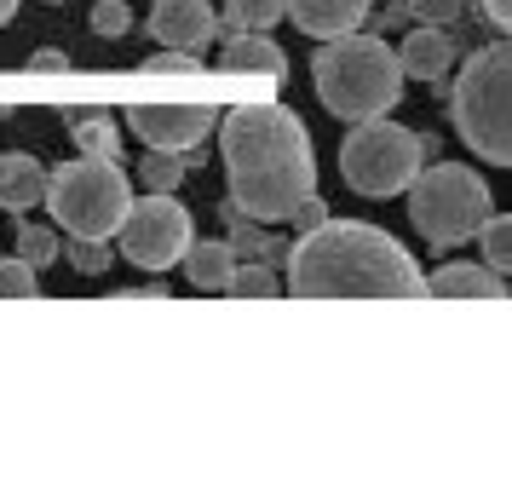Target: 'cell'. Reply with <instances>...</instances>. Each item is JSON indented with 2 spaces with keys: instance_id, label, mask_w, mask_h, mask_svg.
Instances as JSON below:
<instances>
[{
  "instance_id": "cell-1",
  "label": "cell",
  "mask_w": 512,
  "mask_h": 495,
  "mask_svg": "<svg viewBox=\"0 0 512 495\" xmlns=\"http://www.w3.org/2000/svg\"><path fill=\"white\" fill-rule=\"evenodd\" d=\"M219 150H225V179H231V208L242 219L277 225L288 208L317 190V156L311 133L294 110L282 104H236L219 121Z\"/></svg>"
},
{
  "instance_id": "cell-2",
  "label": "cell",
  "mask_w": 512,
  "mask_h": 495,
  "mask_svg": "<svg viewBox=\"0 0 512 495\" xmlns=\"http://www.w3.org/2000/svg\"><path fill=\"white\" fill-rule=\"evenodd\" d=\"M288 294L300 300H426L420 265L380 225L323 219L288 248Z\"/></svg>"
},
{
  "instance_id": "cell-3",
  "label": "cell",
  "mask_w": 512,
  "mask_h": 495,
  "mask_svg": "<svg viewBox=\"0 0 512 495\" xmlns=\"http://www.w3.org/2000/svg\"><path fill=\"white\" fill-rule=\"evenodd\" d=\"M317 98H323L328 116L340 121H369L386 116L397 98H403V70H397V52L380 35H334L323 41L317 64H311Z\"/></svg>"
},
{
  "instance_id": "cell-4",
  "label": "cell",
  "mask_w": 512,
  "mask_h": 495,
  "mask_svg": "<svg viewBox=\"0 0 512 495\" xmlns=\"http://www.w3.org/2000/svg\"><path fill=\"white\" fill-rule=\"evenodd\" d=\"M443 104L455 116L461 144L478 162L512 167V47L507 41L472 52L461 64V75H455V93Z\"/></svg>"
},
{
  "instance_id": "cell-5",
  "label": "cell",
  "mask_w": 512,
  "mask_h": 495,
  "mask_svg": "<svg viewBox=\"0 0 512 495\" xmlns=\"http://www.w3.org/2000/svg\"><path fill=\"white\" fill-rule=\"evenodd\" d=\"M426 150H432V139H420V133H409L386 116L351 121L346 144H340V179L369 202H392L426 167Z\"/></svg>"
},
{
  "instance_id": "cell-6",
  "label": "cell",
  "mask_w": 512,
  "mask_h": 495,
  "mask_svg": "<svg viewBox=\"0 0 512 495\" xmlns=\"http://www.w3.org/2000/svg\"><path fill=\"white\" fill-rule=\"evenodd\" d=\"M41 202L70 236H116L133 190H127V173L116 167V156H75V162L47 173Z\"/></svg>"
},
{
  "instance_id": "cell-7",
  "label": "cell",
  "mask_w": 512,
  "mask_h": 495,
  "mask_svg": "<svg viewBox=\"0 0 512 495\" xmlns=\"http://www.w3.org/2000/svg\"><path fill=\"white\" fill-rule=\"evenodd\" d=\"M489 185L472 167H420L409 179V225H415L432 248H455L466 236H478V225L489 219Z\"/></svg>"
},
{
  "instance_id": "cell-8",
  "label": "cell",
  "mask_w": 512,
  "mask_h": 495,
  "mask_svg": "<svg viewBox=\"0 0 512 495\" xmlns=\"http://www.w3.org/2000/svg\"><path fill=\"white\" fill-rule=\"evenodd\" d=\"M116 236H121V254L139 265V271H173V265L185 260L196 225L173 202V190H150V196H133L127 202Z\"/></svg>"
},
{
  "instance_id": "cell-9",
  "label": "cell",
  "mask_w": 512,
  "mask_h": 495,
  "mask_svg": "<svg viewBox=\"0 0 512 495\" xmlns=\"http://www.w3.org/2000/svg\"><path fill=\"white\" fill-rule=\"evenodd\" d=\"M213 104H133L127 127L139 133L150 150H190L213 133Z\"/></svg>"
},
{
  "instance_id": "cell-10",
  "label": "cell",
  "mask_w": 512,
  "mask_h": 495,
  "mask_svg": "<svg viewBox=\"0 0 512 495\" xmlns=\"http://www.w3.org/2000/svg\"><path fill=\"white\" fill-rule=\"evenodd\" d=\"M150 35H156V47L202 52L213 35H219V12H213L208 0H156Z\"/></svg>"
},
{
  "instance_id": "cell-11",
  "label": "cell",
  "mask_w": 512,
  "mask_h": 495,
  "mask_svg": "<svg viewBox=\"0 0 512 495\" xmlns=\"http://www.w3.org/2000/svg\"><path fill=\"white\" fill-rule=\"evenodd\" d=\"M369 12L374 0H282V18H294V29L311 41H334V35L363 29Z\"/></svg>"
},
{
  "instance_id": "cell-12",
  "label": "cell",
  "mask_w": 512,
  "mask_h": 495,
  "mask_svg": "<svg viewBox=\"0 0 512 495\" xmlns=\"http://www.w3.org/2000/svg\"><path fill=\"white\" fill-rule=\"evenodd\" d=\"M461 64V52H455V35L438 24H420L409 41H403V52H397V70H403V81H449V70Z\"/></svg>"
},
{
  "instance_id": "cell-13",
  "label": "cell",
  "mask_w": 512,
  "mask_h": 495,
  "mask_svg": "<svg viewBox=\"0 0 512 495\" xmlns=\"http://www.w3.org/2000/svg\"><path fill=\"white\" fill-rule=\"evenodd\" d=\"M219 75H265L277 87V81H288V52L271 35H231L219 52Z\"/></svg>"
},
{
  "instance_id": "cell-14",
  "label": "cell",
  "mask_w": 512,
  "mask_h": 495,
  "mask_svg": "<svg viewBox=\"0 0 512 495\" xmlns=\"http://www.w3.org/2000/svg\"><path fill=\"white\" fill-rule=\"evenodd\" d=\"M426 294H438V300H501L507 288L489 265H438L426 277Z\"/></svg>"
},
{
  "instance_id": "cell-15",
  "label": "cell",
  "mask_w": 512,
  "mask_h": 495,
  "mask_svg": "<svg viewBox=\"0 0 512 495\" xmlns=\"http://www.w3.org/2000/svg\"><path fill=\"white\" fill-rule=\"evenodd\" d=\"M41 196H47V167L35 156H0V208L29 213Z\"/></svg>"
},
{
  "instance_id": "cell-16",
  "label": "cell",
  "mask_w": 512,
  "mask_h": 495,
  "mask_svg": "<svg viewBox=\"0 0 512 495\" xmlns=\"http://www.w3.org/2000/svg\"><path fill=\"white\" fill-rule=\"evenodd\" d=\"M185 277L190 288H202V294H225V283H231V271H236V254H231V242H196L190 236V248H185Z\"/></svg>"
},
{
  "instance_id": "cell-17",
  "label": "cell",
  "mask_w": 512,
  "mask_h": 495,
  "mask_svg": "<svg viewBox=\"0 0 512 495\" xmlns=\"http://www.w3.org/2000/svg\"><path fill=\"white\" fill-rule=\"evenodd\" d=\"M219 24L231 35H271V24H282V0H225Z\"/></svg>"
},
{
  "instance_id": "cell-18",
  "label": "cell",
  "mask_w": 512,
  "mask_h": 495,
  "mask_svg": "<svg viewBox=\"0 0 512 495\" xmlns=\"http://www.w3.org/2000/svg\"><path fill=\"white\" fill-rule=\"evenodd\" d=\"M70 133H75V150H87V156H116L121 150V133L110 116H70Z\"/></svg>"
},
{
  "instance_id": "cell-19",
  "label": "cell",
  "mask_w": 512,
  "mask_h": 495,
  "mask_svg": "<svg viewBox=\"0 0 512 495\" xmlns=\"http://www.w3.org/2000/svg\"><path fill=\"white\" fill-rule=\"evenodd\" d=\"M225 294H231V300H277L282 288H277V277H271V265L254 260V265H236Z\"/></svg>"
},
{
  "instance_id": "cell-20",
  "label": "cell",
  "mask_w": 512,
  "mask_h": 495,
  "mask_svg": "<svg viewBox=\"0 0 512 495\" xmlns=\"http://www.w3.org/2000/svg\"><path fill=\"white\" fill-rule=\"evenodd\" d=\"M18 219H24V213H18ZM12 242H18V260H24V265H35V271H47V265L58 260V236H52L47 225H29V219H24Z\"/></svg>"
},
{
  "instance_id": "cell-21",
  "label": "cell",
  "mask_w": 512,
  "mask_h": 495,
  "mask_svg": "<svg viewBox=\"0 0 512 495\" xmlns=\"http://www.w3.org/2000/svg\"><path fill=\"white\" fill-rule=\"evenodd\" d=\"M179 179H185V156H179V150H150L139 162L144 190H179Z\"/></svg>"
},
{
  "instance_id": "cell-22",
  "label": "cell",
  "mask_w": 512,
  "mask_h": 495,
  "mask_svg": "<svg viewBox=\"0 0 512 495\" xmlns=\"http://www.w3.org/2000/svg\"><path fill=\"white\" fill-rule=\"evenodd\" d=\"M478 236H484V260L495 277H507V265H512V219L507 213H489L484 225H478Z\"/></svg>"
},
{
  "instance_id": "cell-23",
  "label": "cell",
  "mask_w": 512,
  "mask_h": 495,
  "mask_svg": "<svg viewBox=\"0 0 512 495\" xmlns=\"http://www.w3.org/2000/svg\"><path fill=\"white\" fill-rule=\"evenodd\" d=\"M0 300H41V277L24 260H0Z\"/></svg>"
},
{
  "instance_id": "cell-24",
  "label": "cell",
  "mask_w": 512,
  "mask_h": 495,
  "mask_svg": "<svg viewBox=\"0 0 512 495\" xmlns=\"http://www.w3.org/2000/svg\"><path fill=\"white\" fill-rule=\"evenodd\" d=\"M70 265L81 271V277H104V271L116 265V254L104 248V236H75L70 242Z\"/></svg>"
},
{
  "instance_id": "cell-25",
  "label": "cell",
  "mask_w": 512,
  "mask_h": 495,
  "mask_svg": "<svg viewBox=\"0 0 512 495\" xmlns=\"http://www.w3.org/2000/svg\"><path fill=\"white\" fill-rule=\"evenodd\" d=\"M466 12V0H403V18L415 24H438V29H455Z\"/></svg>"
},
{
  "instance_id": "cell-26",
  "label": "cell",
  "mask_w": 512,
  "mask_h": 495,
  "mask_svg": "<svg viewBox=\"0 0 512 495\" xmlns=\"http://www.w3.org/2000/svg\"><path fill=\"white\" fill-rule=\"evenodd\" d=\"M127 29H133L127 0H98V6H93V35H104V41H121Z\"/></svg>"
},
{
  "instance_id": "cell-27",
  "label": "cell",
  "mask_w": 512,
  "mask_h": 495,
  "mask_svg": "<svg viewBox=\"0 0 512 495\" xmlns=\"http://www.w3.org/2000/svg\"><path fill=\"white\" fill-rule=\"evenodd\" d=\"M196 70H208L196 52H179V47H162L156 58H144V75H196Z\"/></svg>"
},
{
  "instance_id": "cell-28",
  "label": "cell",
  "mask_w": 512,
  "mask_h": 495,
  "mask_svg": "<svg viewBox=\"0 0 512 495\" xmlns=\"http://www.w3.org/2000/svg\"><path fill=\"white\" fill-rule=\"evenodd\" d=\"M288 219H294V225H300V231H311V225H323V219H328L323 196H317V190H311V196H300V202H294V208H288Z\"/></svg>"
},
{
  "instance_id": "cell-29",
  "label": "cell",
  "mask_w": 512,
  "mask_h": 495,
  "mask_svg": "<svg viewBox=\"0 0 512 495\" xmlns=\"http://www.w3.org/2000/svg\"><path fill=\"white\" fill-rule=\"evenodd\" d=\"M70 70V58L58 47H41V52H29V75H64Z\"/></svg>"
},
{
  "instance_id": "cell-30",
  "label": "cell",
  "mask_w": 512,
  "mask_h": 495,
  "mask_svg": "<svg viewBox=\"0 0 512 495\" xmlns=\"http://www.w3.org/2000/svg\"><path fill=\"white\" fill-rule=\"evenodd\" d=\"M484 12H489V24H495V29L512 24V0H484Z\"/></svg>"
},
{
  "instance_id": "cell-31",
  "label": "cell",
  "mask_w": 512,
  "mask_h": 495,
  "mask_svg": "<svg viewBox=\"0 0 512 495\" xmlns=\"http://www.w3.org/2000/svg\"><path fill=\"white\" fill-rule=\"evenodd\" d=\"M12 12H18V0H0V29L12 24Z\"/></svg>"
}]
</instances>
